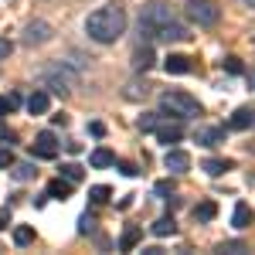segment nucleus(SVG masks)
I'll return each instance as SVG.
<instances>
[{"label": "nucleus", "mask_w": 255, "mask_h": 255, "mask_svg": "<svg viewBox=\"0 0 255 255\" xmlns=\"http://www.w3.org/2000/svg\"><path fill=\"white\" fill-rule=\"evenodd\" d=\"M163 68H167L170 75H187V72H191V58H184V55H167V58H163Z\"/></svg>", "instance_id": "15"}, {"label": "nucleus", "mask_w": 255, "mask_h": 255, "mask_svg": "<svg viewBox=\"0 0 255 255\" xmlns=\"http://www.w3.org/2000/svg\"><path fill=\"white\" fill-rule=\"evenodd\" d=\"M174 232H177L174 215H163V218H157V221H153V235H157V238H167V235H174Z\"/></svg>", "instance_id": "22"}, {"label": "nucleus", "mask_w": 255, "mask_h": 255, "mask_svg": "<svg viewBox=\"0 0 255 255\" xmlns=\"http://www.w3.org/2000/svg\"><path fill=\"white\" fill-rule=\"evenodd\" d=\"M109 194H113V191H109L106 184H96V187L89 191V201H92V204H106V201H109Z\"/></svg>", "instance_id": "27"}, {"label": "nucleus", "mask_w": 255, "mask_h": 255, "mask_svg": "<svg viewBox=\"0 0 255 255\" xmlns=\"http://www.w3.org/2000/svg\"><path fill=\"white\" fill-rule=\"evenodd\" d=\"M153 191H157L160 197H167V194H174V184H170V180H160V184L153 187Z\"/></svg>", "instance_id": "34"}, {"label": "nucleus", "mask_w": 255, "mask_h": 255, "mask_svg": "<svg viewBox=\"0 0 255 255\" xmlns=\"http://www.w3.org/2000/svg\"><path fill=\"white\" fill-rule=\"evenodd\" d=\"M48 109H51L48 92H44V89H34V92H31V99H27V113H31V116H44Z\"/></svg>", "instance_id": "11"}, {"label": "nucleus", "mask_w": 255, "mask_h": 255, "mask_svg": "<svg viewBox=\"0 0 255 255\" xmlns=\"http://www.w3.org/2000/svg\"><path fill=\"white\" fill-rule=\"evenodd\" d=\"M163 167H167L170 174H187V170H191V153H184V150H167Z\"/></svg>", "instance_id": "10"}, {"label": "nucleus", "mask_w": 255, "mask_h": 255, "mask_svg": "<svg viewBox=\"0 0 255 255\" xmlns=\"http://www.w3.org/2000/svg\"><path fill=\"white\" fill-rule=\"evenodd\" d=\"M218 252H232V255H238V252H245V245H242V242H221V245H218Z\"/></svg>", "instance_id": "31"}, {"label": "nucleus", "mask_w": 255, "mask_h": 255, "mask_svg": "<svg viewBox=\"0 0 255 255\" xmlns=\"http://www.w3.org/2000/svg\"><path fill=\"white\" fill-rule=\"evenodd\" d=\"M153 38L160 41H191V27H184V24H177V20H167V24H160L157 31H153Z\"/></svg>", "instance_id": "7"}, {"label": "nucleus", "mask_w": 255, "mask_h": 255, "mask_svg": "<svg viewBox=\"0 0 255 255\" xmlns=\"http://www.w3.org/2000/svg\"><path fill=\"white\" fill-rule=\"evenodd\" d=\"M167 20H174V7H167L163 0L146 3L143 14H139V34L143 38H153V31H157L160 24H167Z\"/></svg>", "instance_id": "3"}, {"label": "nucleus", "mask_w": 255, "mask_h": 255, "mask_svg": "<svg viewBox=\"0 0 255 255\" xmlns=\"http://www.w3.org/2000/svg\"><path fill=\"white\" fill-rule=\"evenodd\" d=\"M61 177H65L68 184H79L82 177H85V170H82L79 163H61Z\"/></svg>", "instance_id": "23"}, {"label": "nucleus", "mask_w": 255, "mask_h": 255, "mask_svg": "<svg viewBox=\"0 0 255 255\" xmlns=\"http://www.w3.org/2000/svg\"><path fill=\"white\" fill-rule=\"evenodd\" d=\"M44 41H51V24L48 20H31L24 27V44H44Z\"/></svg>", "instance_id": "8"}, {"label": "nucleus", "mask_w": 255, "mask_h": 255, "mask_svg": "<svg viewBox=\"0 0 255 255\" xmlns=\"http://www.w3.org/2000/svg\"><path fill=\"white\" fill-rule=\"evenodd\" d=\"M157 126H160V113H143V116H139V129H143V133H153Z\"/></svg>", "instance_id": "26"}, {"label": "nucleus", "mask_w": 255, "mask_h": 255, "mask_svg": "<svg viewBox=\"0 0 255 255\" xmlns=\"http://www.w3.org/2000/svg\"><path fill=\"white\" fill-rule=\"evenodd\" d=\"M65 150H68V153H82V143H75V139H72V143H65Z\"/></svg>", "instance_id": "40"}, {"label": "nucleus", "mask_w": 255, "mask_h": 255, "mask_svg": "<svg viewBox=\"0 0 255 255\" xmlns=\"http://www.w3.org/2000/svg\"><path fill=\"white\" fill-rule=\"evenodd\" d=\"M89 163H92L96 170H102V167H113V163H116V153H113V150H106V146H99V150H92Z\"/></svg>", "instance_id": "19"}, {"label": "nucleus", "mask_w": 255, "mask_h": 255, "mask_svg": "<svg viewBox=\"0 0 255 255\" xmlns=\"http://www.w3.org/2000/svg\"><path fill=\"white\" fill-rule=\"evenodd\" d=\"M72 187H75V184H68L65 177H55V180L48 184V191H44V194H48V197H58V201H65V197L72 194Z\"/></svg>", "instance_id": "18"}, {"label": "nucleus", "mask_w": 255, "mask_h": 255, "mask_svg": "<svg viewBox=\"0 0 255 255\" xmlns=\"http://www.w3.org/2000/svg\"><path fill=\"white\" fill-rule=\"evenodd\" d=\"M10 55H14V44L0 38V61H3V58H10Z\"/></svg>", "instance_id": "35"}, {"label": "nucleus", "mask_w": 255, "mask_h": 255, "mask_svg": "<svg viewBox=\"0 0 255 255\" xmlns=\"http://www.w3.org/2000/svg\"><path fill=\"white\" fill-rule=\"evenodd\" d=\"M34 242V228H27V225H20V228H14V245H31Z\"/></svg>", "instance_id": "25"}, {"label": "nucleus", "mask_w": 255, "mask_h": 255, "mask_svg": "<svg viewBox=\"0 0 255 255\" xmlns=\"http://www.w3.org/2000/svg\"><path fill=\"white\" fill-rule=\"evenodd\" d=\"M14 129H7V126H3V123H0V146H3V143H7V146H10V143H14Z\"/></svg>", "instance_id": "33"}, {"label": "nucleus", "mask_w": 255, "mask_h": 255, "mask_svg": "<svg viewBox=\"0 0 255 255\" xmlns=\"http://www.w3.org/2000/svg\"><path fill=\"white\" fill-rule=\"evenodd\" d=\"M7 106H10V113L20 106V96H17V92H10V96H7Z\"/></svg>", "instance_id": "38"}, {"label": "nucleus", "mask_w": 255, "mask_h": 255, "mask_svg": "<svg viewBox=\"0 0 255 255\" xmlns=\"http://www.w3.org/2000/svg\"><path fill=\"white\" fill-rule=\"evenodd\" d=\"M160 106H163V113H170L174 119L201 116V102H197L191 92H184V89H170V92H163V96H160Z\"/></svg>", "instance_id": "2"}, {"label": "nucleus", "mask_w": 255, "mask_h": 255, "mask_svg": "<svg viewBox=\"0 0 255 255\" xmlns=\"http://www.w3.org/2000/svg\"><path fill=\"white\" fill-rule=\"evenodd\" d=\"M249 126H255V109H249V106L235 109L228 119V129H249Z\"/></svg>", "instance_id": "13"}, {"label": "nucleus", "mask_w": 255, "mask_h": 255, "mask_svg": "<svg viewBox=\"0 0 255 255\" xmlns=\"http://www.w3.org/2000/svg\"><path fill=\"white\" fill-rule=\"evenodd\" d=\"M153 133H157V139H160V143H167V146H170V143H177V139L184 136V129H180V119H174V123H163V126H157Z\"/></svg>", "instance_id": "12"}, {"label": "nucleus", "mask_w": 255, "mask_h": 255, "mask_svg": "<svg viewBox=\"0 0 255 255\" xmlns=\"http://www.w3.org/2000/svg\"><path fill=\"white\" fill-rule=\"evenodd\" d=\"M252 208H249V204H242V201H238L235 204V215H232V225H235L238 232H242V228H249V225H252Z\"/></svg>", "instance_id": "20"}, {"label": "nucleus", "mask_w": 255, "mask_h": 255, "mask_svg": "<svg viewBox=\"0 0 255 255\" xmlns=\"http://www.w3.org/2000/svg\"><path fill=\"white\" fill-rule=\"evenodd\" d=\"M89 133H92V136H106V126H102V123H92Z\"/></svg>", "instance_id": "37"}, {"label": "nucleus", "mask_w": 255, "mask_h": 255, "mask_svg": "<svg viewBox=\"0 0 255 255\" xmlns=\"http://www.w3.org/2000/svg\"><path fill=\"white\" fill-rule=\"evenodd\" d=\"M96 232V218L92 215H82L79 218V235H92Z\"/></svg>", "instance_id": "29"}, {"label": "nucleus", "mask_w": 255, "mask_h": 255, "mask_svg": "<svg viewBox=\"0 0 255 255\" xmlns=\"http://www.w3.org/2000/svg\"><path fill=\"white\" fill-rule=\"evenodd\" d=\"M116 167H119V174H123V177H136L139 174V167H136V163H129V160H119Z\"/></svg>", "instance_id": "30"}, {"label": "nucleus", "mask_w": 255, "mask_h": 255, "mask_svg": "<svg viewBox=\"0 0 255 255\" xmlns=\"http://www.w3.org/2000/svg\"><path fill=\"white\" fill-rule=\"evenodd\" d=\"M3 113H10V106H7V96H0V116Z\"/></svg>", "instance_id": "41"}, {"label": "nucleus", "mask_w": 255, "mask_h": 255, "mask_svg": "<svg viewBox=\"0 0 255 255\" xmlns=\"http://www.w3.org/2000/svg\"><path fill=\"white\" fill-rule=\"evenodd\" d=\"M123 31H126V10H123V3H106V7H99L96 14H89V20H85V34L92 41H99V44L119 41Z\"/></svg>", "instance_id": "1"}, {"label": "nucleus", "mask_w": 255, "mask_h": 255, "mask_svg": "<svg viewBox=\"0 0 255 255\" xmlns=\"http://www.w3.org/2000/svg\"><path fill=\"white\" fill-rule=\"evenodd\" d=\"M191 215H194V221H215L218 204L215 201H197L194 208H191Z\"/></svg>", "instance_id": "17"}, {"label": "nucleus", "mask_w": 255, "mask_h": 255, "mask_svg": "<svg viewBox=\"0 0 255 255\" xmlns=\"http://www.w3.org/2000/svg\"><path fill=\"white\" fill-rule=\"evenodd\" d=\"M249 85H252V89H255V72H249Z\"/></svg>", "instance_id": "42"}, {"label": "nucleus", "mask_w": 255, "mask_h": 255, "mask_svg": "<svg viewBox=\"0 0 255 255\" xmlns=\"http://www.w3.org/2000/svg\"><path fill=\"white\" fill-rule=\"evenodd\" d=\"M249 7H252V10H255V0H249Z\"/></svg>", "instance_id": "43"}, {"label": "nucleus", "mask_w": 255, "mask_h": 255, "mask_svg": "<svg viewBox=\"0 0 255 255\" xmlns=\"http://www.w3.org/2000/svg\"><path fill=\"white\" fill-rule=\"evenodd\" d=\"M10 163H14V153L7 146V150H0V170H10Z\"/></svg>", "instance_id": "32"}, {"label": "nucleus", "mask_w": 255, "mask_h": 255, "mask_svg": "<svg viewBox=\"0 0 255 255\" xmlns=\"http://www.w3.org/2000/svg\"><path fill=\"white\" fill-rule=\"evenodd\" d=\"M51 123H55V126H68V116H65V113H55Z\"/></svg>", "instance_id": "39"}, {"label": "nucleus", "mask_w": 255, "mask_h": 255, "mask_svg": "<svg viewBox=\"0 0 255 255\" xmlns=\"http://www.w3.org/2000/svg\"><path fill=\"white\" fill-rule=\"evenodd\" d=\"M221 68H225L228 75H242V72H245V65H242V58H235V55H228V58L221 61Z\"/></svg>", "instance_id": "28"}, {"label": "nucleus", "mask_w": 255, "mask_h": 255, "mask_svg": "<svg viewBox=\"0 0 255 255\" xmlns=\"http://www.w3.org/2000/svg\"><path fill=\"white\" fill-rule=\"evenodd\" d=\"M139 238H143V228H139V225H126V232L119 238V252H133L139 245Z\"/></svg>", "instance_id": "14"}, {"label": "nucleus", "mask_w": 255, "mask_h": 255, "mask_svg": "<svg viewBox=\"0 0 255 255\" xmlns=\"http://www.w3.org/2000/svg\"><path fill=\"white\" fill-rule=\"evenodd\" d=\"M10 170H14V177H17V180H31V177L38 174V170H34V163H17V160L10 163Z\"/></svg>", "instance_id": "24"}, {"label": "nucleus", "mask_w": 255, "mask_h": 255, "mask_svg": "<svg viewBox=\"0 0 255 255\" xmlns=\"http://www.w3.org/2000/svg\"><path fill=\"white\" fill-rule=\"evenodd\" d=\"M201 170L208 177H221L225 170H232V160H215V157H208L204 163H201Z\"/></svg>", "instance_id": "21"}, {"label": "nucleus", "mask_w": 255, "mask_h": 255, "mask_svg": "<svg viewBox=\"0 0 255 255\" xmlns=\"http://www.w3.org/2000/svg\"><path fill=\"white\" fill-rule=\"evenodd\" d=\"M225 136H228L225 126H197V133H194V139L201 146H218V143H225Z\"/></svg>", "instance_id": "9"}, {"label": "nucleus", "mask_w": 255, "mask_h": 255, "mask_svg": "<svg viewBox=\"0 0 255 255\" xmlns=\"http://www.w3.org/2000/svg\"><path fill=\"white\" fill-rule=\"evenodd\" d=\"M187 17L194 20L197 27H215L221 17V7L215 0H187Z\"/></svg>", "instance_id": "4"}, {"label": "nucleus", "mask_w": 255, "mask_h": 255, "mask_svg": "<svg viewBox=\"0 0 255 255\" xmlns=\"http://www.w3.org/2000/svg\"><path fill=\"white\" fill-rule=\"evenodd\" d=\"M31 157H38V160H55L58 157V139H55V133H38L34 136V143H31Z\"/></svg>", "instance_id": "6"}, {"label": "nucleus", "mask_w": 255, "mask_h": 255, "mask_svg": "<svg viewBox=\"0 0 255 255\" xmlns=\"http://www.w3.org/2000/svg\"><path fill=\"white\" fill-rule=\"evenodd\" d=\"M153 61H157L153 48H150V44H143L136 55H133V68H136V72H146V68H153Z\"/></svg>", "instance_id": "16"}, {"label": "nucleus", "mask_w": 255, "mask_h": 255, "mask_svg": "<svg viewBox=\"0 0 255 255\" xmlns=\"http://www.w3.org/2000/svg\"><path fill=\"white\" fill-rule=\"evenodd\" d=\"M44 82H48V89H51L55 96H68V92L75 89V75H72L65 65H55V68H48V72H44Z\"/></svg>", "instance_id": "5"}, {"label": "nucleus", "mask_w": 255, "mask_h": 255, "mask_svg": "<svg viewBox=\"0 0 255 255\" xmlns=\"http://www.w3.org/2000/svg\"><path fill=\"white\" fill-rule=\"evenodd\" d=\"M10 225V208H0V228H7Z\"/></svg>", "instance_id": "36"}]
</instances>
